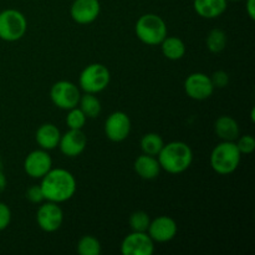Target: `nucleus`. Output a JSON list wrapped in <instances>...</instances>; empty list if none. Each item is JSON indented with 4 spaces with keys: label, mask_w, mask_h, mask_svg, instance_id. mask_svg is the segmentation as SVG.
<instances>
[{
    "label": "nucleus",
    "mask_w": 255,
    "mask_h": 255,
    "mask_svg": "<svg viewBox=\"0 0 255 255\" xmlns=\"http://www.w3.org/2000/svg\"><path fill=\"white\" fill-rule=\"evenodd\" d=\"M129 227L132 232H147L151 219L149 216L143 211H136L129 216Z\"/></svg>",
    "instance_id": "25"
},
{
    "label": "nucleus",
    "mask_w": 255,
    "mask_h": 255,
    "mask_svg": "<svg viewBox=\"0 0 255 255\" xmlns=\"http://www.w3.org/2000/svg\"><path fill=\"white\" fill-rule=\"evenodd\" d=\"M60 137H61L60 129L52 124L41 125L35 133V139H36L37 144L40 146V148L45 149V151L56 148L59 146Z\"/></svg>",
    "instance_id": "18"
},
{
    "label": "nucleus",
    "mask_w": 255,
    "mask_h": 255,
    "mask_svg": "<svg viewBox=\"0 0 255 255\" xmlns=\"http://www.w3.org/2000/svg\"><path fill=\"white\" fill-rule=\"evenodd\" d=\"M77 106L80 107V110L84 112L87 119H96L101 114L102 110L101 102L95 96V94H87V92H85V95H81Z\"/></svg>",
    "instance_id": "21"
},
{
    "label": "nucleus",
    "mask_w": 255,
    "mask_h": 255,
    "mask_svg": "<svg viewBox=\"0 0 255 255\" xmlns=\"http://www.w3.org/2000/svg\"><path fill=\"white\" fill-rule=\"evenodd\" d=\"M36 222L42 231L46 233H52L61 228L64 223V212L59 203L47 201L37 209Z\"/></svg>",
    "instance_id": "8"
},
{
    "label": "nucleus",
    "mask_w": 255,
    "mask_h": 255,
    "mask_svg": "<svg viewBox=\"0 0 255 255\" xmlns=\"http://www.w3.org/2000/svg\"><path fill=\"white\" fill-rule=\"evenodd\" d=\"M209 77H211L214 89H223V87L228 86L229 84V75L223 70H218V71L213 72V75Z\"/></svg>",
    "instance_id": "28"
},
{
    "label": "nucleus",
    "mask_w": 255,
    "mask_h": 255,
    "mask_svg": "<svg viewBox=\"0 0 255 255\" xmlns=\"http://www.w3.org/2000/svg\"><path fill=\"white\" fill-rule=\"evenodd\" d=\"M131 120L122 111L112 112L105 122V133L112 142H122L129 136Z\"/></svg>",
    "instance_id": "11"
},
{
    "label": "nucleus",
    "mask_w": 255,
    "mask_h": 255,
    "mask_svg": "<svg viewBox=\"0 0 255 255\" xmlns=\"http://www.w3.org/2000/svg\"><path fill=\"white\" fill-rule=\"evenodd\" d=\"M214 131L216 134L222 141H237L241 136V129L239 125L233 117L231 116H219L214 122Z\"/></svg>",
    "instance_id": "19"
},
{
    "label": "nucleus",
    "mask_w": 255,
    "mask_h": 255,
    "mask_svg": "<svg viewBox=\"0 0 255 255\" xmlns=\"http://www.w3.org/2000/svg\"><path fill=\"white\" fill-rule=\"evenodd\" d=\"M6 187V178H5L4 173H2V169L0 171V192H2Z\"/></svg>",
    "instance_id": "32"
},
{
    "label": "nucleus",
    "mask_w": 255,
    "mask_h": 255,
    "mask_svg": "<svg viewBox=\"0 0 255 255\" xmlns=\"http://www.w3.org/2000/svg\"><path fill=\"white\" fill-rule=\"evenodd\" d=\"M11 222V211L5 203L0 202V232L6 229Z\"/></svg>",
    "instance_id": "30"
},
{
    "label": "nucleus",
    "mask_w": 255,
    "mask_h": 255,
    "mask_svg": "<svg viewBox=\"0 0 255 255\" xmlns=\"http://www.w3.org/2000/svg\"><path fill=\"white\" fill-rule=\"evenodd\" d=\"M27 30L25 15L16 9H5L0 12V39L14 42L21 39Z\"/></svg>",
    "instance_id": "5"
},
{
    "label": "nucleus",
    "mask_w": 255,
    "mask_h": 255,
    "mask_svg": "<svg viewBox=\"0 0 255 255\" xmlns=\"http://www.w3.org/2000/svg\"><path fill=\"white\" fill-rule=\"evenodd\" d=\"M133 167L136 173L142 179H146V181H151V179L157 178L159 176V172H161V166H159V162L157 159V157L144 153L137 157Z\"/></svg>",
    "instance_id": "16"
},
{
    "label": "nucleus",
    "mask_w": 255,
    "mask_h": 255,
    "mask_svg": "<svg viewBox=\"0 0 255 255\" xmlns=\"http://www.w3.org/2000/svg\"><path fill=\"white\" fill-rule=\"evenodd\" d=\"M237 139H238V141L236 142V144L242 154L253 153L255 149V138L253 136H251V134H246V136L238 137Z\"/></svg>",
    "instance_id": "27"
},
{
    "label": "nucleus",
    "mask_w": 255,
    "mask_h": 255,
    "mask_svg": "<svg viewBox=\"0 0 255 255\" xmlns=\"http://www.w3.org/2000/svg\"><path fill=\"white\" fill-rule=\"evenodd\" d=\"M52 168V159L45 149H35L30 152L24 162V169L31 178L41 179Z\"/></svg>",
    "instance_id": "12"
},
{
    "label": "nucleus",
    "mask_w": 255,
    "mask_h": 255,
    "mask_svg": "<svg viewBox=\"0 0 255 255\" xmlns=\"http://www.w3.org/2000/svg\"><path fill=\"white\" fill-rule=\"evenodd\" d=\"M242 153L237 147L236 141H222L217 144L211 153V167L216 173L227 176L239 167Z\"/></svg>",
    "instance_id": "3"
},
{
    "label": "nucleus",
    "mask_w": 255,
    "mask_h": 255,
    "mask_svg": "<svg viewBox=\"0 0 255 255\" xmlns=\"http://www.w3.org/2000/svg\"><path fill=\"white\" fill-rule=\"evenodd\" d=\"M2 169V164H1V161H0V171Z\"/></svg>",
    "instance_id": "35"
},
{
    "label": "nucleus",
    "mask_w": 255,
    "mask_h": 255,
    "mask_svg": "<svg viewBox=\"0 0 255 255\" xmlns=\"http://www.w3.org/2000/svg\"><path fill=\"white\" fill-rule=\"evenodd\" d=\"M154 242L147 232H132L124 238L121 253L124 255H152Z\"/></svg>",
    "instance_id": "9"
},
{
    "label": "nucleus",
    "mask_w": 255,
    "mask_h": 255,
    "mask_svg": "<svg viewBox=\"0 0 255 255\" xmlns=\"http://www.w3.org/2000/svg\"><path fill=\"white\" fill-rule=\"evenodd\" d=\"M177 231H178V227L173 218L168 216H161L151 221L147 233L153 242L167 243L176 237Z\"/></svg>",
    "instance_id": "13"
},
{
    "label": "nucleus",
    "mask_w": 255,
    "mask_h": 255,
    "mask_svg": "<svg viewBox=\"0 0 255 255\" xmlns=\"http://www.w3.org/2000/svg\"><path fill=\"white\" fill-rule=\"evenodd\" d=\"M69 114L66 116V125L70 129H82L85 124H86L87 117L85 116L84 112L80 110V107H74V109L67 110Z\"/></svg>",
    "instance_id": "26"
},
{
    "label": "nucleus",
    "mask_w": 255,
    "mask_h": 255,
    "mask_svg": "<svg viewBox=\"0 0 255 255\" xmlns=\"http://www.w3.org/2000/svg\"><path fill=\"white\" fill-rule=\"evenodd\" d=\"M26 198L34 204H40L41 202H44V192H42L41 186L39 184V186L30 187L26 191Z\"/></svg>",
    "instance_id": "29"
},
{
    "label": "nucleus",
    "mask_w": 255,
    "mask_h": 255,
    "mask_svg": "<svg viewBox=\"0 0 255 255\" xmlns=\"http://www.w3.org/2000/svg\"><path fill=\"white\" fill-rule=\"evenodd\" d=\"M111 74L109 69L102 64H90L81 71L79 77V85L81 90L87 94L102 92L110 84Z\"/></svg>",
    "instance_id": "6"
},
{
    "label": "nucleus",
    "mask_w": 255,
    "mask_h": 255,
    "mask_svg": "<svg viewBox=\"0 0 255 255\" xmlns=\"http://www.w3.org/2000/svg\"><path fill=\"white\" fill-rule=\"evenodd\" d=\"M246 9L248 12V16L252 20L255 19V0H246Z\"/></svg>",
    "instance_id": "31"
},
{
    "label": "nucleus",
    "mask_w": 255,
    "mask_h": 255,
    "mask_svg": "<svg viewBox=\"0 0 255 255\" xmlns=\"http://www.w3.org/2000/svg\"><path fill=\"white\" fill-rule=\"evenodd\" d=\"M251 117H252V122H254V109L252 110V114H251Z\"/></svg>",
    "instance_id": "33"
},
{
    "label": "nucleus",
    "mask_w": 255,
    "mask_h": 255,
    "mask_svg": "<svg viewBox=\"0 0 255 255\" xmlns=\"http://www.w3.org/2000/svg\"><path fill=\"white\" fill-rule=\"evenodd\" d=\"M164 141L158 133H146L141 138V149L144 154H149V156L157 157L161 149L163 148Z\"/></svg>",
    "instance_id": "22"
},
{
    "label": "nucleus",
    "mask_w": 255,
    "mask_h": 255,
    "mask_svg": "<svg viewBox=\"0 0 255 255\" xmlns=\"http://www.w3.org/2000/svg\"><path fill=\"white\" fill-rule=\"evenodd\" d=\"M184 91L192 100L203 101L213 95L214 86L208 75L203 72H193L184 81Z\"/></svg>",
    "instance_id": "10"
},
{
    "label": "nucleus",
    "mask_w": 255,
    "mask_h": 255,
    "mask_svg": "<svg viewBox=\"0 0 255 255\" xmlns=\"http://www.w3.org/2000/svg\"><path fill=\"white\" fill-rule=\"evenodd\" d=\"M45 201L54 203H64L71 199L76 193V179L74 174L64 168H51L41 178Z\"/></svg>",
    "instance_id": "1"
},
{
    "label": "nucleus",
    "mask_w": 255,
    "mask_h": 255,
    "mask_svg": "<svg viewBox=\"0 0 255 255\" xmlns=\"http://www.w3.org/2000/svg\"><path fill=\"white\" fill-rule=\"evenodd\" d=\"M227 1H242V0H227Z\"/></svg>",
    "instance_id": "34"
},
{
    "label": "nucleus",
    "mask_w": 255,
    "mask_h": 255,
    "mask_svg": "<svg viewBox=\"0 0 255 255\" xmlns=\"http://www.w3.org/2000/svg\"><path fill=\"white\" fill-rule=\"evenodd\" d=\"M136 36L149 46L159 45L167 36L166 21L157 14H144L138 17L134 26Z\"/></svg>",
    "instance_id": "4"
},
{
    "label": "nucleus",
    "mask_w": 255,
    "mask_h": 255,
    "mask_svg": "<svg viewBox=\"0 0 255 255\" xmlns=\"http://www.w3.org/2000/svg\"><path fill=\"white\" fill-rule=\"evenodd\" d=\"M227 0H194L193 7L197 14L204 19H216L226 12Z\"/></svg>",
    "instance_id": "17"
},
{
    "label": "nucleus",
    "mask_w": 255,
    "mask_h": 255,
    "mask_svg": "<svg viewBox=\"0 0 255 255\" xmlns=\"http://www.w3.org/2000/svg\"><path fill=\"white\" fill-rule=\"evenodd\" d=\"M157 159L161 169L171 174H179L191 167L193 162V152L186 142L173 141L164 144Z\"/></svg>",
    "instance_id": "2"
},
{
    "label": "nucleus",
    "mask_w": 255,
    "mask_h": 255,
    "mask_svg": "<svg viewBox=\"0 0 255 255\" xmlns=\"http://www.w3.org/2000/svg\"><path fill=\"white\" fill-rule=\"evenodd\" d=\"M77 252L80 255H100L101 244L95 237L84 236L77 243Z\"/></svg>",
    "instance_id": "24"
},
{
    "label": "nucleus",
    "mask_w": 255,
    "mask_h": 255,
    "mask_svg": "<svg viewBox=\"0 0 255 255\" xmlns=\"http://www.w3.org/2000/svg\"><path fill=\"white\" fill-rule=\"evenodd\" d=\"M87 144L86 134L82 129H69L66 133L61 134L59 142L60 151L67 157H77L85 151Z\"/></svg>",
    "instance_id": "15"
},
{
    "label": "nucleus",
    "mask_w": 255,
    "mask_h": 255,
    "mask_svg": "<svg viewBox=\"0 0 255 255\" xmlns=\"http://www.w3.org/2000/svg\"><path fill=\"white\" fill-rule=\"evenodd\" d=\"M80 97H81V94H80L79 87L74 82L66 81V80L55 82L50 90V99L52 104L61 110H70L76 107L79 105Z\"/></svg>",
    "instance_id": "7"
},
{
    "label": "nucleus",
    "mask_w": 255,
    "mask_h": 255,
    "mask_svg": "<svg viewBox=\"0 0 255 255\" xmlns=\"http://www.w3.org/2000/svg\"><path fill=\"white\" fill-rule=\"evenodd\" d=\"M206 45L208 50L213 54H219L227 46V34L222 29H212L206 39Z\"/></svg>",
    "instance_id": "23"
},
{
    "label": "nucleus",
    "mask_w": 255,
    "mask_h": 255,
    "mask_svg": "<svg viewBox=\"0 0 255 255\" xmlns=\"http://www.w3.org/2000/svg\"><path fill=\"white\" fill-rule=\"evenodd\" d=\"M101 11L99 0H74L70 7V15L77 24L87 25L94 22Z\"/></svg>",
    "instance_id": "14"
},
{
    "label": "nucleus",
    "mask_w": 255,
    "mask_h": 255,
    "mask_svg": "<svg viewBox=\"0 0 255 255\" xmlns=\"http://www.w3.org/2000/svg\"><path fill=\"white\" fill-rule=\"evenodd\" d=\"M162 54L172 61L181 60L186 54V44L183 40L177 36H166L161 42Z\"/></svg>",
    "instance_id": "20"
}]
</instances>
